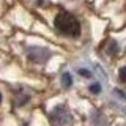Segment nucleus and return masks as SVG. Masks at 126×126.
Listing matches in <instances>:
<instances>
[{
    "instance_id": "obj_2",
    "label": "nucleus",
    "mask_w": 126,
    "mask_h": 126,
    "mask_svg": "<svg viewBox=\"0 0 126 126\" xmlns=\"http://www.w3.org/2000/svg\"><path fill=\"white\" fill-rule=\"evenodd\" d=\"M49 118H50V123L54 126H66L71 121V115H69V110L66 106H57V107H54Z\"/></svg>"
},
{
    "instance_id": "obj_3",
    "label": "nucleus",
    "mask_w": 126,
    "mask_h": 126,
    "mask_svg": "<svg viewBox=\"0 0 126 126\" xmlns=\"http://www.w3.org/2000/svg\"><path fill=\"white\" fill-rule=\"evenodd\" d=\"M49 50L47 49H41V47H30L29 50H27V55H29L30 60L33 62H38V63H44L47 58L46 57H41V54H47Z\"/></svg>"
},
{
    "instance_id": "obj_4",
    "label": "nucleus",
    "mask_w": 126,
    "mask_h": 126,
    "mask_svg": "<svg viewBox=\"0 0 126 126\" xmlns=\"http://www.w3.org/2000/svg\"><path fill=\"white\" fill-rule=\"evenodd\" d=\"M62 84L65 85V87H71V84H73V80H71V76H69V73H65L62 76Z\"/></svg>"
},
{
    "instance_id": "obj_6",
    "label": "nucleus",
    "mask_w": 126,
    "mask_h": 126,
    "mask_svg": "<svg viewBox=\"0 0 126 126\" xmlns=\"http://www.w3.org/2000/svg\"><path fill=\"white\" fill-rule=\"evenodd\" d=\"M125 73H126V68H125V66H123V68H121V69H120V82H121V84H125V82H126V77H125Z\"/></svg>"
},
{
    "instance_id": "obj_8",
    "label": "nucleus",
    "mask_w": 126,
    "mask_h": 126,
    "mask_svg": "<svg viewBox=\"0 0 126 126\" xmlns=\"http://www.w3.org/2000/svg\"><path fill=\"white\" fill-rule=\"evenodd\" d=\"M0 102H2V93H0Z\"/></svg>"
},
{
    "instance_id": "obj_5",
    "label": "nucleus",
    "mask_w": 126,
    "mask_h": 126,
    "mask_svg": "<svg viewBox=\"0 0 126 126\" xmlns=\"http://www.w3.org/2000/svg\"><path fill=\"white\" fill-rule=\"evenodd\" d=\"M90 92L94 93V94H96V93H99V92H101V85H99V84H93L92 87H90Z\"/></svg>"
},
{
    "instance_id": "obj_1",
    "label": "nucleus",
    "mask_w": 126,
    "mask_h": 126,
    "mask_svg": "<svg viewBox=\"0 0 126 126\" xmlns=\"http://www.w3.org/2000/svg\"><path fill=\"white\" fill-rule=\"evenodd\" d=\"M54 25H55V30L60 35H65V36H69V38H77L82 30L77 17L71 13H66V11H62V13L55 16Z\"/></svg>"
},
{
    "instance_id": "obj_7",
    "label": "nucleus",
    "mask_w": 126,
    "mask_h": 126,
    "mask_svg": "<svg viewBox=\"0 0 126 126\" xmlns=\"http://www.w3.org/2000/svg\"><path fill=\"white\" fill-rule=\"evenodd\" d=\"M79 74H82L84 77H92V73L87 71V69H79Z\"/></svg>"
}]
</instances>
